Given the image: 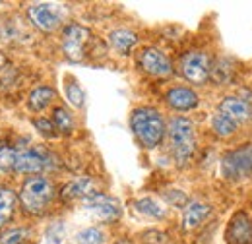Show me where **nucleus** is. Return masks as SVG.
<instances>
[{"instance_id":"4","label":"nucleus","mask_w":252,"mask_h":244,"mask_svg":"<svg viewBox=\"0 0 252 244\" xmlns=\"http://www.w3.org/2000/svg\"><path fill=\"white\" fill-rule=\"evenodd\" d=\"M221 173L227 181L239 183L252 177V144L231 150L221 159Z\"/></svg>"},{"instance_id":"13","label":"nucleus","mask_w":252,"mask_h":244,"mask_svg":"<svg viewBox=\"0 0 252 244\" xmlns=\"http://www.w3.org/2000/svg\"><path fill=\"white\" fill-rule=\"evenodd\" d=\"M220 113L227 115L229 119L237 122H245V121H251L252 119V107L241 97H225L223 101L220 103Z\"/></svg>"},{"instance_id":"25","label":"nucleus","mask_w":252,"mask_h":244,"mask_svg":"<svg viewBox=\"0 0 252 244\" xmlns=\"http://www.w3.org/2000/svg\"><path fill=\"white\" fill-rule=\"evenodd\" d=\"M45 244H68L66 243V225H64V221H55L47 229Z\"/></svg>"},{"instance_id":"1","label":"nucleus","mask_w":252,"mask_h":244,"mask_svg":"<svg viewBox=\"0 0 252 244\" xmlns=\"http://www.w3.org/2000/svg\"><path fill=\"white\" fill-rule=\"evenodd\" d=\"M130 128L140 142L142 148L146 150H156L161 146L165 134H167V124L163 115L154 107H138L130 115Z\"/></svg>"},{"instance_id":"2","label":"nucleus","mask_w":252,"mask_h":244,"mask_svg":"<svg viewBox=\"0 0 252 244\" xmlns=\"http://www.w3.org/2000/svg\"><path fill=\"white\" fill-rule=\"evenodd\" d=\"M169 142H171V152L179 167L189 165L190 159L196 153V128L194 122L187 117H175L171 119L167 126Z\"/></svg>"},{"instance_id":"31","label":"nucleus","mask_w":252,"mask_h":244,"mask_svg":"<svg viewBox=\"0 0 252 244\" xmlns=\"http://www.w3.org/2000/svg\"><path fill=\"white\" fill-rule=\"evenodd\" d=\"M4 223H6V219H4V217H0V229L4 227Z\"/></svg>"},{"instance_id":"9","label":"nucleus","mask_w":252,"mask_h":244,"mask_svg":"<svg viewBox=\"0 0 252 244\" xmlns=\"http://www.w3.org/2000/svg\"><path fill=\"white\" fill-rule=\"evenodd\" d=\"M138 64L146 74L156 76V78H167L173 74V62L156 47L142 49V53L138 55Z\"/></svg>"},{"instance_id":"26","label":"nucleus","mask_w":252,"mask_h":244,"mask_svg":"<svg viewBox=\"0 0 252 244\" xmlns=\"http://www.w3.org/2000/svg\"><path fill=\"white\" fill-rule=\"evenodd\" d=\"M26 237H28V229L14 227L0 235V244H22L26 241Z\"/></svg>"},{"instance_id":"5","label":"nucleus","mask_w":252,"mask_h":244,"mask_svg":"<svg viewBox=\"0 0 252 244\" xmlns=\"http://www.w3.org/2000/svg\"><path fill=\"white\" fill-rule=\"evenodd\" d=\"M84 210L90 212L95 219H99L103 223H115L123 215L121 202L117 198L101 194V192H94L88 198H84Z\"/></svg>"},{"instance_id":"10","label":"nucleus","mask_w":252,"mask_h":244,"mask_svg":"<svg viewBox=\"0 0 252 244\" xmlns=\"http://www.w3.org/2000/svg\"><path fill=\"white\" fill-rule=\"evenodd\" d=\"M28 18L37 30L51 33L61 26V14L53 4H32L28 8Z\"/></svg>"},{"instance_id":"27","label":"nucleus","mask_w":252,"mask_h":244,"mask_svg":"<svg viewBox=\"0 0 252 244\" xmlns=\"http://www.w3.org/2000/svg\"><path fill=\"white\" fill-rule=\"evenodd\" d=\"M14 163H16V150L8 146H0V169L14 171Z\"/></svg>"},{"instance_id":"11","label":"nucleus","mask_w":252,"mask_h":244,"mask_svg":"<svg viewBox=\"0 0 252 244\" xmlns=\"http://www.w3.org/2000/svg\"><path fill=\"white\" fill-rule=\"evenodd\" d=\"M227 244H251L252 243V219L245 212H237L231 217L227 231H225Z\"/></svg>"},{"instance_id":"6","label":"nucleus","mask_w":252,"mask_h":244,"mask_svg":"<svg viewBox=\"0 0 252 244\" xmlns=\"http://www.w3.org/2000/svg\"><path fill=\"white\" fill-rule=\"evenodd\" d=\"M92 39V31L80 24H68L63 30V51L66 59L82 62L86 57V45Z\"/></svg>"},{"instance_id":"15","label":"nucleus","mask_w":252,"mask_h":244,"mask_svg":"<svg viewBox=\"0 0 252 244\" xmlns=\"http://www.w3.org/2000/svg\"><path fill=\"white\" fill-rule=\"evenodd\" d=\"M90 194H94V181L90 177H78V179L70 181L61 190V198L64 202H74V200H80V198L84 200Z\"/></svg>"},{"instance_id":"21","label":"nucleus","mask_w":252,"mask_h":244,"mask_svg":"<svg viewBox=\"0 0 252 244\" xmlns=\"http://www.w3.org/2000/svg\"><path fill=\"white\" fill-rule=\"evenodd\" d=\"M64 92H66V99H68V103H70L72 107H76V109H82V107H84V103H86V93H84L82 86H80L74 78H70V80L66 82Z\"/></svg>"},{"instance_id":"30","label":"nucleus","mask_w":252,"mask_h":244,"mask_svg":"<svg viewBox=\"0 0 252 244\" xmlns=\"http://www.w3.org/2000/svg\"><path fill=\"white\" fill-rule=\"evenodd\" d=\"M144 239H146L148 244H165V235L159 233V231H150V233H146Z\"/></svg>"},{"instance_id":"8","label":"nucleus","mask_w":252,"mask_h":244,"mask_svg":"<svg viewBox=\"0 0 252 244\" xmlns=\"http://www.w3.org/2000/svg\"><path fill=\"white\" fill-rule=\"evenodd\" d=\"M212 61L204 51H190L181 59V72L190 84L204 86L210 80Z\"/></svg>"},{"instance_id":"14","label":"nucleus","mask_w":252,"mask_h":244,"mask_svg":"<svg viewBox=\"0 0 252 244\" xmlns=\"http://www.w3.org/2000/svg\"><path fill=\"white\" fill-rule=\"evenodd\" d=\"M212 214V206L200 200H192L185 206V214H183V229L185 231H192L196 227H200L206 217Z\"/></svg>"},{"instance_id":"18","label":"nucleus","mask_w":252,"mask_h":244,"mask_svg":"<svg viewBox=\"0 0 252 244\" xmlns=\"http://www.w3.org/2000/svg\"><path fill=\"white\" fill-rule=\"evenodd\" d=\"M134 208L138 214L152 217V219H165L167 217V210L154 198H140L134 202Z\"/></svg>"},{"instance_id":"16","label":"nucleus","mask_w":252,"mask_h":244,"mask_svg":"<svg viewBox=\"0 0 252 244\" xmlns=\"http://www.w3.org/2000/svg\"><path fill=\"white\" fill-rule=\"evenodd\" d=\"M109 43H111V47H113L117 53H121V55H130L132 49L138 45V35H136L134 31L121 28V30H115L109 33Z\"/></svg>"},{"instance_id":"22","label":"nucleus","mask_w":252,"mask_h":244,"mask_svg":"<svg viewBox=\"0 0 252 244\" xmlns=\"http://www.w3.org/2000/svg\"><path fill=\"white\" fill-rule=\"evenodd\" d=\"M76 244H105V233L99 227H86L76 233L74 237Z\"/></svg>"},{"instance_id":"7","label":"nucleus","mask_w":252,"mask_h":244,"mask_svg":"<svg viewBox=\"0 0 252 244\" xmlns=\"http://www.w3.org/2000/svg\"><path fill=\"white\" fill-rule=\"evenodd\" d=\"M53 157L45 150L39 148H26L16 152V163H14V171L18 175H41L43 171L51 169Z\"/></svg>"},{"instance_id":"24","label":"nucleus","mask_w":252,"mask_h":244,"mask_svg":"<svg viewBox=\"0 0 252 244\" xmlns=\"http://www.w3.org/2000/svg\"><path fill=\"white\" fill-rule=\"evenodd\" d=\"M16 202H18V198L10 188H0V217L10 219L14 214Z\"/></svg>"},{"instance_id":"17","label":"nucleus","mask_w":252,"mask_h":244,"mask_svg":"<svg viewBox=\"0 0 252 244\" xmlns=\"http://www.w3.org/2000/svg\"><path fill=\"white\" fill-rule=\"evenodd\" d=\"M55 97H57V93H55L53 88H49V86H39V88H35V90L30 93L28 105H30V109H32L33 113H41V111H45V109L55 101Z\"/></svg>"},{"instance_id":"29","label":"nucleus","mask_w":252,"mask_h":244,"mask_svg":"<svg viewBox=\"0 0 252 244\" xmlns=\"http://www.w3.org/2000/svg\"><path fill=\"white\" fill-rule=\"evenodd\" d=\"M33 124H35V128L43 134V136H55V126H53V122L47 121V119H35L33 121Z\"/></svg>"},{"instance_id":"32","label":"nucleus","mask_w":252,"mask_h":244,"mask_svg":"<svg viewBox=\"0 0 252 244\" xmlns=\"http://www.w3.org/2000/svg\"><path fill=\"white\" fill-rule=\"evenodd\" d=\"M117 244H132V243H128V241H119Z\"/></svg>"},{"instance_id":"20","label":"nucleus","mask_w":252,"mask_h":244,"mask_svg":"<svg viewBox=\"0 0 252 244\" xmlns=\"http://www.w3.org/2000/svg\"><path fill=\"white\" fill-rule=\"evenodd\" d=\"M51 122L55 126V130H59L63 134H72L74 132V119H72V115L64 107H55Z\"/></svg>"},{"instance_id":"28","label":"nucleus","mask_w":252,"mask_h":244,"mask_svg":"<svg viewBox=\"0 0 252 244\" xmlns=\"http://www.w3.org/2000/svg\"><path fill=\"white\" fill-rule=\"evenodd\" d=\"M165 198H167V202H169L171 206H177V208H185V206L189 204L187 194L181 192V190H169V192L165 194Z\"/></svg>"},{"instance_id":"19","label":"nucleus","mask_w":252,"mask_h":244,"mask_svg":"<svg viewBox=\"0 0 252 244\" xmlns=\"http://www.w3.org/2000/svg\"><path fill=\"white\" fill-rule=\"evenodd\" d=\"M212 130H214L220 138H229V136L237 134L239 124L233 121V119H229L227 115H223V113L218 111V113L212 115Z\"/></svg>"},{"instance_id":"23","label":"nucleus","mask_w":252,"mask_h":244,"mask_svg":"<svg viewBox=\"0 0 252 244\" xmlns=\"http://www.w3.org/2000/svg\"><path fill=\"white\" fill-rule=\"evenodd\" d=\"M210 78H212L216 84L225 86V84H229V82L233 80V68L229 66L227 61H218L212 66V70H210Z\"/></svg>"},{"instance_id":"3","label":"nucleus","mask_w":252,"mask_h":244,"mask_svg":"<svg viewBox=\"0 0 252 244\" xmlns=\"http://www.w3.org/2000/svg\"><path fill=\"white\" fill-rule=\"evenodd\" d=\"M55 198V184L47 177L33 175L20 186V204L22 210L30 215H41Z\"/></svg>"},{"instance_id":"12","label":"nucleus","mask_w":252,"mask_h":244,"mask_svg":"<svg viewBox=\"0 0 252 244\" xmlns=\"http://www.w3.org/2000/svg\"><path fill=\"white\" fill-rule=\"evenodd\" d=\"M165 101H167V105H169L171 109L185 113V111H192V109L198 107L200 97H198V93L194 92V90H190V88L177 86V88H171V90L167 92Z\"/></svg>"}]
</instances>
